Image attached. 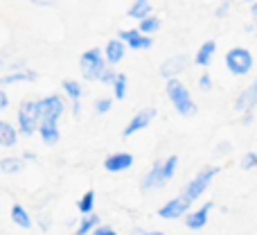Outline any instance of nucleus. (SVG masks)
<instances>
[{
  "label": "nucleus",
  "mask_w": 257,
  "mask_h": 235,
  "mask_svg": "<svg viewBox=\"0 0 257 235\" xmlns=\"http://www.w3.org/2000/svg\"><path fill=\"white\" fill-rule=\"evenodd\" d=\"M167 95H169V100H172L174 109L178 111V116L190 118L196 113V104H194V100H192L190 91H187L185 84L178 82L176 77H169L167 80Z\"/></svg>",
  "instance_id": "obj_1"
},
{
  "label": "nucleus",
  "mask_w": 257,
  "mask_h": 235,
  "mask_svg": "<svg viewBox=\"0 0 257 235\" xmlns=\"http://www.w3.org/2000/svg\"><path fill=\"white\" fill-rule=\"evenodd\" d=\"M178 165V156H169L165 161L154 163V168L147 172V177L142 179V190H151V188H163L169 179L174 177Z\"/></svg>",
  "instance_id": "obj_2"
},
{
  "label": "nucleus",
  "mask_w": 257,
  "mask_h": 235,
  "mask_svg": "<svg viewBox=\"0 0 257 235\" xmlns=\"http://www.w3.org/2000/svg\"><path fill=\"white\" fill-rule=\"evenodd\" d=\"M217 174H219V168H217V165L203 168V170H201V172L196 174V177L185 186V190H183V197H185L187 201H192V204H194V201L199 199V197L203 195L205 190H208V186L212 183V179L217 177Z\"/></svg>",
  "instance_id": "obj_3"
},
{
  "label": "nucleus",
  "mask_w": 257,
  "mask_h": 235,
  "mask_svg": "<svg viewBox=\"0 0 257 235\" xmlns=\"http://www.w3.org/2000/svg\"><path fill=\"white\" fill-rule=\"evenodd\" d=\"M253 66H255V59L250 54V50H246V48H232L226 54V68L237 77L248 75L253 70Z\"/></svg>",
  "instance_id": "obj_4"
},
{
  "label": "nucleus",
  "mask_w": 257,
  "mask_h": 235,
  "mask_svg": "<svg viewBox=\"0 0 257 235\" xmlns=\"http://www.w3.org/2000/svg\"><path fill=\"white\" fill-rule=\"evenodd\" d=\"M41 122V107L39 102H23L21 111H18V127L25 136H32V133L39 129Z\"/></svg>",
  "instance_id": "obj_5"
},
{
  "label": "nucleus",
  "mask_w": 257,
  "mask_h": 235,
  "mask_svg": "<svg viewBox=\"0 0 257 235\" xmlns=\"http://www.w3.org/2000/svg\"><path fill=\"white\" fill-rule=\"evenodd\" d=\"M79 66H81V75H84L86 80H99V75H102V70L106 68V63H104L102 52L95 48V50H88V52L81 54Z\"/></svg>",
  "instance_id": "obj_6"
},
{
  "label": "nucleus",
  "mask_w": 257,
  "mask_h": 235,
  "mask_svg": "<svg viewBox=\"0 0 257 235\" xmlns=\"http://www.w3.org/2000/svg\"><path fill=\"white\" fill-rule=\"evenodd\" d=\"M192 206V201H187L185 197H176V199H172V201H167V204L163 206V208L158 210V215L163 219H178V217H183V215L187 213V208Z\"/></svg>",
  "instance_id": "obj_7"
},
{
  "label": "nucleus",
  "mask_w": 257,
  "mask_h": 235,
  "mask_svg": "<svg viewBox=\"0 0 257 235\" xmlns=\"http://www.w3.org/2000/svg\"><path fill=\"white\" fill-rule=\"evenodd\" d=\"M154 118H156V109H142L140 113H136V116L131 118V122L126 124V129H124V133H122V136L128 138V136H133L136 131H142V129H147Z\"/></svg>",
  "instance_id": "obj_8"
},
{
  "label": "nucleus",
  "mask_w": 257,
  "mask_h": 235,
  "mask_svg": "<svg viewBox=\"0 0 257 235\" xmlns=\"http://www.w3.org/2000/svg\"><path fill=\"white\" fill-rule=\"evenodd\" d=\"M59 118L57 116H43L39 122V131L43 138L45 145H57L59 142V127H57Z\"/></svg>",
  "instance_id": "obj_9"
},
{
  "label": "nucleus",
  "mask_w": 257,
  "mask_h": 235,
  "mask_svg": "<svg viewBox=\"0 0 257 235\" xmlns=\"http://www.w3.org/2000/svg\"><path fill=\"white\" fill-rule=\"evenodd\" d=\"M120 39L124 41L128 48H133V50H145V48H151V45H154L151 36L149 34H142L140 30H124V32H120Z\"/></svg>",
  "instance_id": "obj_10"
},
{
  "label": "nucleus",
  "mask_w": 257,
  "mask_h": 235,
  "mask_svg": "<svg viewBox=\"0 0 257 235\" xmlns=\"http://www.w3.org/2000/svg\"><path fill=\"white\" fill-rule=\"evenodd\" d=\"M212 208H214V204L212 201H208V204L201 206L199 210L190 213L187 215V219H185V226L190 228V231H201V228L208 224V217H210V213H212Z\"/></svg>",
  "instance_id": "obj_11"
},
{
  "label": "nucleus",
  "mask_w": 257,
  "mask_h": 235,
  "mask_svg": "<svg viewBox=\"0 0 257 235\" xmlns=\"http://www.w3.org/2000/svg\"><path fill=\"white\" fill-rule=\"evenodd\" d=\"M133 165V156L126 154V151H120V154H111L106 161H104V168L106 172H124Z\"/></svg>",
  "instance_id": "obj_12"
},
{
  "label": "nucleus",
  "mask_w": 257,
  "mask_h": 235,
  "mask_svg": "<svg viewBox=\"0 0 257 235\" xmlns=\"http://www.w3.org/2000/svg\"><path fill=\"white\" fill-rule=\"evenodd\" d=\"M255 107H257V80L239 95V98H237V102H235V109L237 111H241V113L253 111Z\"/></svg>",
  "instance_id": "obj_13"
},
{
  "label": "nucleus",
  "mask_w": 257,
  "mask_h": 235,
  "mask_svg": "<svg viewBox=\"0 0 257 235\" xmlns=\"http://www.w3.org/2000/svg\"><path fill=\"white\" fill-rule=\"evenodd\" d=\"M187 57L185 54H178V57H172V59H167V61L160 66V75L165 77V80H169V77H176L178 72H183L187 68Z\"/></svg>",
  "instance_id": "obj_14"
},
{
  "label": "nucleus",
  "mask_w": 257,
  "mask_h": 235,
  "mask_svg": "<svg viewBox=\"0 0 257 235\" xmlns=\"http://www.w3.org/2000/svg\"><path fill=\"white\" fill-rule=\"evenodd\" d=\"M39 107H41V118L43 116H57L59 118L63 113V102H61V98H57V95H50V98L41 100Z\"/></svg>",
  "instance_id": "obj_15"
},
{
  "label": "nucleus",
  "mask_w": 257,
  "mask_h": 235,
  "mask_svg": "<svg viewBox=\"0 0 257 235\" xmlns=\"http://www.w3.org/2000/svg\"><path fill=\"white\" fill-rule=\"evenodd\" d=\"M124 50H126V43L122 39H113L106 43V61L111 63H120L124 59Z\"/></svg>",
  "instance_id": "obj_16"
},
{
  "label": "nucleus",
  "mask_w": 257,
  "mask_h": 235,
  "mask_svg": "<svg viewBox=\"0 0 257 235\" xmlns=\"http://www.w3.org/2000/svg\"><path fill=\"white\" fill-rule=\"evenodd\" d=\"M214 52H217V43H214V41H205V43L199 48V52H196L194 63H196V66H203V68L210 66V61H212Z\"/></svg>",
  "instance_id": "obj_17"
},
{
  "label": "nucleus",
  "mask_w": 257,
  "mask_h": 235,
  "mask_svg": "<svg viewBox=\"0 0 257 235\" xmlns=\"http://www.w3.org/2000/svg\"><path fill=\"white\" fill-rule=\"evenodd\" d=\"M12 219H14V224H16V226H21V228H30L32 226L30 215H27V210L23 208L21 204L12 206Z\"/></svg>",
  "instance_id": "obj_18"
},
{
  "label": "nucleus",
  "mask_w": 257,
  "mask_h": 235,
  "mask_svg": "<svg viewBox=\"0 0 257 235\" xmlns=\"http://www.w3.org/2000/svg\"><path fill=\"white\" fill-rule=\"evenodd\" d=\"M149 14H151L149 0H136V3H133V7L128 9V16L136 18V21H142V18H147Z\"/></svg>",
  "instance_id": "obj_19"
},
{
  "label": "nucleus",
  "mask_w": 257,
  "mask_h": 235,
  "mask_svg": "<svg viewBox=\"0 0 257 235\" xmlns=\"http://www.w3.org/2000/svg\"><path fill=\"white\" fill-rule=\"evenodd\" d=\"M0 145L3 147L16 145V129L7 122H0Z\"/></svg>",
  "instance_id": "obj_20"
},
{
  "label": "nucleus",
  "mask_w": 257,
  "mask_h": 235,
  "mask_svg": "<svg viewBox=\"0 0 257 235\" xmlns=\"http://www.w3.org/2000/svg\"><path fill=\"white\" fill-rule=\"evenodd\" d=\"M156 30H160V18H156V16H147V18H142L140 21V32L142 34H154Z\"/></svg>",
  "instance_id": "obj_21"
},
{
  "label": "nucleus",
  "mask_w": 257,
  "mask_h": 235,
  "mask_svg": "<svg viewBox=\"0 0 257 235\" xmlns=\"http://www.w3.org/2000/svg\"><path fill=\"white\" fill-rule=\"evenodd\" d=\"M77 208H79L84 215L93 213V208H95V192H93V190H88V192H86V195L79 199V204H77Z\"/></svg>",
  "instance_id": "obj_22"
},
{
  "label": "nucleus",
  "mask_w": 257,
  "mask_h": 235,
  "mask_svg": "<svg viewBox=\"0 0 257 235\" xmlns=\"http://www.w3.org/2000/svg\"><path fill=\"white\" fill-rule=\"evenodd\" d=\"M0 170H3L5 174L21 172V170H23V161L21 159H3V161H0Z\"/></svg>",
  "instance_id": "obj_23"
},
{
  "label": "nucleus",
  "mask_w": 257,
  "mask_h": 235,
  "mask_svg": "<svg viewBox=\"0 0 257 235\" xmlns=\"http://www.w3.org/2000/svg\"><path fill=\"white\" fill-rule=\"evenodd\" d=\"M63 91H66L68 95H70V100L72 102H79V98H81V86L77 84V82H72V80H66L63 82Z\"/></svg>",
  "instance_id": "obj_24"
},
{
  "label": "nucleus",
  "mask_w": 257,
  "mask_h": 235,
  "mask_svg": "<svg viewBox=\"0 0 257 235\" xmlns=\"http://www.w3.org/2000/svg\"><path fill=\"white\" fill-rule=\"evenodd\" d=\"M34 72H12V75H5L0 80V84H14V82H25V80H34Z\"/></svg>",
  "instance_id": "obj_25"
},
{
  "label": "nucleus",
  "mask_w": 257,
  "mask_h": 235,
  "mask_svg": "<svg viewBox=\"0 0 257 235\" xmlns=\"http://www.w3.org/2000/svg\"><path fill=\"white\" fill-rule=\"evenodd\" d=\"M113 89H115V98L117 100H124V95H126V77L124 75H115V80H113Z\"/></svg>",
  "instance_id": "obj_26"
},
{
  "label": "nucleus",
  "mask_w": 257,
  "mask_h": 235,
  "mask_svg": "<svg viewBox=\"0 0 257 235\" xmlns=\"http://www.w3.org/2000/svg\"><path fill=\"white\" fill-rule=\"evenodd\" d=\"M97 222H99V219L95 217V215L88 213V215L84 217V222H81V226L77 228V233H79V235H86L88 231H93V226H97Z\"/></svg>",
  "instance_id": "obj_27"
},
{
  "label": "nucleus",
  "mask_w": 257,
  "mask_h": 235,
  "mask_svg": "<svg viewBox=\"0 0 257 235\" xmlns=\"http://www.w3.org/2000/svg\"><path fill=\"white\" fill-rule=\"evenodd\" d=\"M255 168H257V154L255 151H248V154L241 159V170L248 172V170H255Z\"/></svg>",
  "instance_id": "obj_28"
},
{
  "label": "nucleus",
  "mask_w": 257,
  "mask_h": 235,
  "mask_svg": "<svg viewBox=\"0 0 257 235\" xmlns=\"http://www.w3.org/2000/svg\"><path fill=\"white\" fill-rule=\"evenodd\" d=\"M111 107H113V100H108V98L97 100V102H95V113H99V116H104V113H108V111H111Z\"/></svg>",
  "instance_id": "obj_29"
},
{
  "label": "nucleus",
  "mask_w": 257,
  "mask_h": 235,
  "mask_svg": "<svg viewBox=\"0 0 257 235\" xmlns=\"http://www.w3.org/2000/svg\"><path fill=\"white\" fill-rule=\"evenodd\" d=\"M113 80H115V72H113V70H106V68H104L102 75H99V82H102V84H113Z\"/></svg>",
  "instance_id": "obj_30"
},
{
  "label": "nucleus",
  "mask_w": 257,
  "mask_h": 235,
  "mask_svg": "<svg viewBox=\"0 0 257 235\" xmlns=\"http://www.w3.org/2000/svg\"><path fill=\"white\" fill-rule=\"evenodd\" d=\"M199 86H201V89H203V91H210V89H212V80H210V75H208V72L199 77Z\"/></svg>",
  "instance_id": "obj_31"
},
{
  "label": "nucleus",
  "mask_w": 257,
  "mask_h": 235,
  "mask_svg": "<svg viewBox=\"0 0 257 235\" xmlns=\"http://www.w3.org/2000/svg\"><path fill=\"white\" fill-rule=\"evenodd\" d=\"M230 151H232L230 142H219L217 145V154H230Z\"/></svg>",
  "instance_id": "obj_32"
},
{
  "label": "nucleus",
  "mask_w": 257,
  "mask_h": 235,
  "mask_svg": "<svg viewBox=\"0 0 257 235\" xmlns=\"http://www.w3.org/2000/svg\"><path fill=\"white\" fill-rule=\"evenodd\" d=\"M228 7H230V0H223V3H221V7L217 9V16H219V18H221V16H226V14H228Z\"/></svg>",
  "instance_id": "obj_33"
},
{
  "label": "nucleus",
  "mask_w": 257,
  "mask_h": 235,
  "mask_svg": "<svg viewBox=\"0 0 257 235\" xmlns=\"http://www.w3.org/2000/svg\"><path fill=\"white\" fill-rule=\"evenodd\" d=\"M95 233H97V235H115V231H113V228H97V231H95Z\"/></svg>",
  "instance_id": "obj_34"
},
{
  "label": "nucleus",
  "mask_w": 257,
  "mask_h": 235,
  "mask_svg": "<svg viewBox=\"0 0 257 235\" xmlns=\"http://www.w3.org/2000/svg\"><path fill=\"white\" fill-rule=\"evenodd\" d=\"M5 107H7V95H5L3 91H0V111H3Z\"/></svg>",
  "instance_id": "obj_35"
},
{
  "label": "nucleus",
  "mask_w": 257,
  "mask_h": 235,
  "mask_svg": "<svg viewBox=\"0 0 257 235\" xmlns=\"http://www.w3.org/2000/svg\"><path fill=\"white\" fill-rule=\"evenodd\" d=\"M250 122H253V113L246 111V116H244V124H250Z\"/></svg>",
  "instance_id": "obj_36"
},
{
  "label": "nucleus",
  "mask_w": 257,
  "mask_h": 235,
  "mask_svg": "<svg viewBox=\"0 0 257 235\" xmlns=\"http://www.w3.org/2000/svg\"><path fill=\"white\" fill-rule=\"evenodd\" d=\"M250 14H253V18H257V0L250 3Z\"/></svg>",
  "instance_id": "obj_37"
},
{
  "label": "nucleus",
  "mask_w": 257,
  "mask_h": 235,
  "mask_svg": "<svg viewBox=\"0 0 257 235\" xmlns=\"http://www.w3.org/2000/svg\"><path fill=\"white\" fill-rule=\"evenodd\" d=\"M246 3H255V0H246Z\"/></svg>",
  "instance_id": "obj_38"
},
{
  "label": "nucleus",
  "mask_w": 257,
  "mask_h": 235,
  "mask_svg": "<svg viewBox=\"0 0 257 235\" xmlns=\"http://www.w3.org/2000/svg\"><path fill=\"white\" fill-rule=\"evenodd\" d=\"M255 32H257V27H255Z\"/></svg>",
  "instance_id": "obj_39"
}]
</instances>
